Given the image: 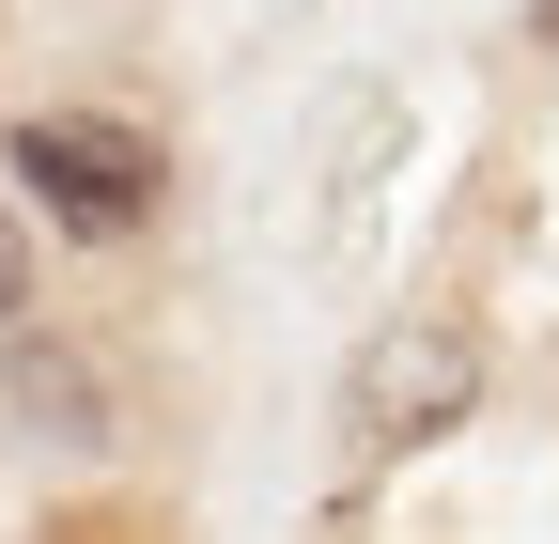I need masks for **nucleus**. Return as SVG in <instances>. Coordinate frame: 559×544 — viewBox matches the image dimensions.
<instances>
[{"mask_svg":"<svg viewBox=\"0 0 559 544\" xmlns=\"http://www.w3.org/2000/svg\"><path fill=\"white\" fill-rule=\"evenodd\" d=\"M0 172L32 187L16 218L79 234V249H124V234L171 218V141H156V125H124V109H32L16 141H0Z\"/></svg>","mask_w":559,"mask_h":544,"instance_id":"f257e3e1","label":"nucleus"},{"mask_svg":"<svg viewBox=\"0 0 559 544\" xmlns=\"http://www.w3.org/2000/svg\"><path fill=\"white\" fill-rule=\"evenodd\" d=\"M0 451L79 466V483L140 451V389H124V358L94 343V327H62V311H16V327H0Z\"/></svg>","mask_w":559,"mask_h":544,"instance_id":"f03ea898","label":"nucleus"},{"mask_svg":"<svg viewBox=\"0 0 559 544\" xmlns=\"http://www.w3.org/2000/svg\"><path fill=\"white\" fill-rule=\"evenodd\" d=\"M466 404H481V327L466 311H419V327H389V343L358 358L342 436H358V451H419V436H451Z\"/></svg>","mask_w":559,"mask_h":544,"instance_id":"7ed1b4c3","label":"nucleus"},{"mask_svg":"<svg viewBox=\"0 0 559 544\" xmlns=\"http://www.w3.org/2000/svg\"><path fill=\"white\" fill-rule=\"evenodd\" d=\"M32 311V218H16V187H0V327Z\"/></svg>","mask_w":559,"mask_h":544,"instance_id":"20e7f679","label":"nucleus"},{"mask_svg":"<svg viewBox=\"0 0 559 544\" xmlns=\"http://www.w3.org/2000/svg\"><path fill=\"white\" fill-rule=\"evenodd\" d=\"M16 544H124L109 513H47V529H16Z\"/></svg>","mask_w":559,"mask_h":544,"instance_id":"39448f33","label":"nucleus"}]
</instances>
